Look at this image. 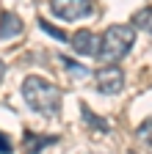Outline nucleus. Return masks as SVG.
I'll list each match as a JSON object with an SVG mask.
<instances>
[{
  "label": "nucleus",
  "instance_id": "obj_1",
  "mask_svg": "<svg viewBox=\"0 0 152 154\" xmlns=\"http://www.w3.org/2000/svg\"><path fill=\"white\" fill-rule=\"evenodd\" d=\"M22 99L28 102V107L33 113L53 119L61 110V88L39 74H28L22 80Z\"/></svg>",
  "mask_w": 152,
  "mask_h": 154
},
{
  "label": "nucleus",
  "instance_id": "obj_2",
  "mask_svg": "<svg viewBox=\"0 0 152 154\" xmlns=\"http://www.w3.org/2000/svg\"><path fill=\"white\" fill-rule=\"evenodd\" d=\"M133 44H136V28H133V25H111L100 36V52H97V58L105 66H111V63L122 61V58L133 50Z\"/></svg>",
  "mask_w": 152,
  "mask_h": 154
},
{
  "label": "nucleus",
  "instance_id": "obj_3",
  "mask_svg": "<svg viewBox=\"0 0 152 154\" xmlns=\"http://www.w3.org/2000/svg\"><path fill=\"white\" fill-rule=\"evenodd\" d=\"M50 11L64 19V22H75L94 14V3L91 0H50Z\"/></svg>",
  "mask_w": 152,
  "mask_h": 154
},
{
  "label": "nucleus",
  "instance_id": "obj_4",
  "mask_svg": "<svg viewBox=\"0 0 152 154\" xmlns=\"http://www.w3.org/2000/svg\"><path fill=\"white\" fill-rule=\"evenodd\" d=\"M94 85H97V91L105 94V96H116L125 88V72L119 66H113V63L102 66V69L94 72Z\"/></svg>",
  "mask_w": 152,
  "mask_h": 154
},
{
  "label": "nucleus",
  "instance_id": "obj_5",
  "mask_svg": "<svg viewBox=\"0 0 152 154\" xmlns=\"http://www.w3.org/2000/svg\"><path fill=\"white\" fill-rule=\"evenodd\" d=\"M69 44H72V50L78 52V55H83V58H97V52H100V36H94L91 30H75L72 36H69Z\"/></svg>",
  "mask_w": 152,
  "mask_h": 154
},
{
  "label": "nucleus",
  "instance_id": "obj_6",
  "mask_svg": "<svg viewBox=\"0 0 152 154\" xmlns=\"http://www.w3.org/2000/svg\"><path fill=\"white\" fill-rule=\"evenodd\" d=\"M22 28L25 25H22V17L20 14H14V11H3V14H0V38H3V42L20 36Z\"/></svg>",
  "mask_w": 152,
  "mask_h": 154
},
{
  "label": "nucleus",
  "instance_id": "obj_7",
  "mask_svg": "<svg viewBox=\"0 0 152 154\" xmlns=\"http://www.w3.org/2000/svg\"><path fill=\"white\" fill-rule=\"evenodd\" d=\"M25 154H42L44 146H53L58 143V138H42V135H33V132H25Z\"/></svg>",
  "mask_w": 152,
  "mask_h": 154
},
{
  "label": "nucleus",
  "instance_id": "obj_8",
  "mask_svg": "<svg viewBox=\"0 0 152 154\" xmlns=\"http://www.w3.org/2000/svg\"><path fill=\"white\" fill-rule=\"evenodd\" d=\"M80 116H83V121H86L94 132H108V129H111V124H108L105 119H100V116H94V110H91L89 105H80Z\"/></svg>",
  "mask_w": 152,
  "mask_h": 154
},
{
  "label": "nucleus",
  "instance_id": "obj_9",
  "mask_svg": "<svg viewBox=\"0 0 152 154\" xmlns=\"http://www.w3.org/2000/svg\"><path fill=\"white\" fill-rule=\"evenodd\" d=\"M130 22H133V28H141V30H147V33L152 36V6H147V8H141V11H136Z\"/></svg>",
  "mask_w": 152,
  "mask_h": 154
},
{
  "label": "nucleus",
  "instance_id": "obj_10",
  "mask_svg": "<svg viewBox=\"0 0 152 154\" xmlns=\"http://www.w3.org/2000/svg\"><path fill=\"white\" fill-rule=\"evenodd\" d=\"M61 66L75 77V80H89V77H91V72H89L86 66H80L78 61H72V58H64V55H61Z\"/></svg>",
  "mask_w": 152,
  "mask_h": 154
},
{
  "label": "nucleus",
  "instance_id": "obj_11",
  "mask_svg": "<svg viewBox=\"0 0 152 154\" xmlns=\"http://www.w3.org/2000/svg\"><path fill=\"white\" fill-rule=\"evenodd\" d=\"M136 135H138V140H141V143H147V146L152 149V119H147V121L136 129Z\"/></svg>",
  "mask_w": 152,
  "mask_h": 154
},
{
  "label": "nucleus",
  "instance_id": "obj_12",
  "mask_svg": "<svg viewBox=\"0 0 152 154\" xmlns=\"http://www.w3.org/2000/svg\"><path fill=\"white\" fill-rule=\"evenodd\" d=\"M39 28H42L44 33H50V36H55V38H58V42H69V36H66L64 30H58V28H53V25L47 22V19H39Z\"/></svg>",
  "mask_w": 152,
  "mask_h": 154
},
{
  "label": "nucleus",
  "instance_id": "obj_13",
  "mask_svg": "<svg viewBox=\"0 0 152 154\" xmlns=\"http://www.w3.org/2000/svg\"><path fill=\"white\" fill-rule=\"evenodd\" d=\"M0 154H14V143L6 132H0Z\"/></svg>",
  "mask_w": 152,
  "mask_h": 154
},
{
  "label": "nucleus",
  "instance_id": "obj_14",
  "mask_svg": "<svg viewBox=\"0 0 152 154\" xmlns=\"http://www.w3.org/2000/svg\"><path fill=\"white\" fill-rule=\"evenodd\" d=\"M3 74H6V63L0 61V80H3Z\"/></svg>",
  "mask_w": 152,
  "mask_h": 154
}]
</instances>
